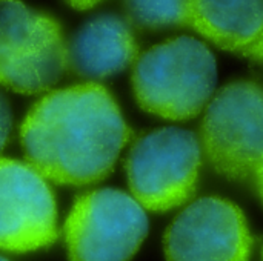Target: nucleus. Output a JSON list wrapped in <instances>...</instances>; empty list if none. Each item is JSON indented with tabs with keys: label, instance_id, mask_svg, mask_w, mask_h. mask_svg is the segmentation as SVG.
Here are the masks:
<instances>
[{
	"label": "nucleus",
	"instance_id": "f257e3e1",
	"mask_svg": "<svg viewBox=\"0 0 263 261\" xmlns=\"http://www.w3.org/2000/svg\"><path fill=\"white\" fill-rule=\"evenodd\" d=\"M129 135L114 97L94 82L46 94L20 126L29 165L46 180L69 186L109 175Z\"/></svg>",
	"mask_w": 263,
	"mask_h": 261
},
{
	"label": "nucleus",
	"instance_id": "f03ea898",
	"mask_svg": "<svg viewBox=\"0 0 263 261\" xmlns=\"http://www.w3.org/2000/svg\"><path fill=\"white\" fill-rule=\"evenodd\" d=\"M216 78L217 66L210 48L194 37L180 35L142 52L131 80L143 111L168 120H190L210 103Z\"/></svg>",
	"mask_w": 263,
	"mask_h": 261
},
{
	"label": "nucleus",
	"instance_id": "7ed1b4c3",
	"mask_svg": "<svg viewBox=\"0 0 263 261\" xmlns=\"http://www.w3.org/2000/svg\"><path fill=\"white\" fill-rule=\"evenodd\" d=\"M200 146L211 168L230 180L251 178L263 162V88L237 80L205 108Z\"/></svg>",
	"mask_w": 263,
	"mask_h": 261
},
{
	"label": "nucleus",
	"instance_id": "20e7f679",
	"mask_svg": "<svg viewBox=\"0 0 263 261\" xmlns=\"http://www.w3.org/2000/svg\"><path fill=\"white\" fill-rule=\"evenodd\" d=\"M66 69L59 22L18 0H0V85L18 94L51 89Z\"/></svg>",
	"mask_w": 263,
	"mask_h": 261
},
{
	"label": "nucleus",
	"instance_id": "39448f33",
	"mask_svg": "<svg viewBox=\"0 0 263 261\" xmlns=\"http://www.w3.org/2000/svg\"><path fill=\"white\" fill-rule=\"evenodd\" d=\"M202 155L199 137L188 129L160 128L143 134L125 160L133 197L154 212L182 206L196 191Z\"/></svg>",
	"mask_w": 263,
	"mask_h": 261
},
{
	"label": "nucleus",
	"instance_id": "423d86ee",
	"mask_svg": "<svg viewBox=\"0 0 263 261\" xmlns=\"http://www.w3.org/2000/svg\"><path fill=\"white\" fill-rule=\"evenodd\" d=\"M146 234L145 209L134 197L111 188L79 197L63 228L71 261H128Z\"/></svg>",
	"mask_w": 263,
	"mask_h": 261
},
{
	"label": "nucleus",
	"instance_id": "0eeeda50",
	"mask_svg": "<svg viewBox=\"0 0 263 261\" xmlns=\"http://www.w3.org/2000/svg\"><path fill=\"white\" fill-rule=\"evenodd\" d=\"M253 237L240 208L220 197L188 205L163 237L166 261H250Z\"/></svg>",
	"mask_w": 263,
	"mask_h": 261
},
{
	"label": "nucleus",
	"instance_id": "6e6552de",
	"mask_svg": "<svg viewBox=\"0 0 263 261\" xmlns=\"http://www.w3.org/2000/svg\"><path fill=\"white\" fill-rule=\"evenodd\" d=\"M57 238V208L46 178L29 163L0 157V249L31 252Z\"/></svg>",
	"mask_w": 263,
	"mask_h": 261
},
{
	"label": "nucleus",
	"instance_id": "1a4fd4ad",
	"mask_svg": "<svg viewBox=\"0 0 263 261\" xmlns=\"http://www.w3.org/2000/svg\"><path fill=\"white\" fill-rule=\"evenodd\" d=\"M139 57L129 22L117 14H99L85 22L66 42V69L86 80L122 72Z\"/></svg>",
	"mask_w": 263,
	"mask_h": 261
},
{
	"label": "nucleus",
	"instance_id": "9d476101",
	"mask_svg": "<svg viewBox=\"0 0 263 261\" xmlns=\"http://www.w3.org/2000/svg\"><path fill=\"white\" fill-rule=\"evenodd\" d=\"M188 28L240 54L263 31V0H193Z\"/></svg>",
	"mask_w": 263,
	"mask_h": 261
},
{
	"label": "nucleus",
	"instance_id": "9b49d317",
	"mask_svg": "<svg viewBox=\"0 0 263 261\" xmlns=\"http://www.w3.org/2000/svg\"><path fill=\"white\" fill-rule=\"evenodd\" d=\"M131 26L160 31L188 26L193 0H122Z\"/></svg>",
	"mask_w": 263,
	"mask_h": 261
},
{
	"label": "nucleus",
	"instance_id": "f8f14e48",
	"mask_svg": "<svg viewBox=\"0 0 263 261\" xmlns=\"http://www.w3.org/2000/svg\"><path fill=\"white\" fill-rule=\"evenodd\" d=\"M12 126V115L6 97L0 92V151L6 146Z\"/></svg>",
	"mask_w": 263,
	"mask_h": 261
},
{
	"label": "nucleus",
	"instance_id": "ddd939ff",
	"mask_svg": "<svg viewBox=\"0 0 263 261\" xmlns=\"http://www.w3.org/2000/svg\"><path fill=\"white\" fill-rule=\"evenodd\" d=\"M240 55L248 57V58H251V60H254V62H259V63H262L263 65V31L262 34H260L250 46H247V48L240 52Z\"/></svg>",
	"mask_w": 263,
	"mask_h": 261
},
{
	"label": "nucleus",
	"instance_id": "4468645a",
	"mask_svg": "<svg viewBox=\"0 0 263 261\" xmlns=\"http://www.w3.org/2000/svg\"><path fill=\"white\" fill-rule=\"evenodd\" d=\"M69 6L79 9V11H86L91 9L94 6H97L99 3H102L103 0H66Z\"/></svg>",
	"mask_w": 263,
	"mask_h": 261
},
{
	"label": "nucleus",
	"instance_id": "2eb2a0df",
	"mask_svg": "<svg viewBox=\"0 0 263 261\" xmlns=\"http://www.w3.org/2000/svg\"><path fill=\"white\" fill-rule=\"evenodd\" d=\"M253 178L256 182V189H257V194H259V197H260V200H262L263 203V162L262 165L256 169Z\"/></svg>",
	"mask_w": 263,
	"mask_h": 261
},
{
	"label": "nucleus",
	"instance_id": "dca6fc26",
	"mask_svg": "<svg viewBox=\"0 0 263 261\" xmlns=\"http://www.w3.org/2000/svg\"><path fill=\"white\" fill-rule=\"evenodd\" d=\"M0 261H9V260H6L5 257H2V255H0Z\"/></svg>",
	"mask_w": 263,
	"mask_h": 261
},
{
	"label": "nucleus",
	"instance_id": "f3484780",
	"mask_svg": "<svg viewBox=\"0 0 263 261\" xmlns=\"http://www.w3.org/2000/svg\"><path fill=\"white\" fill-rule=\"evenodd\" d=\"M262 261H263V249H262Z\"/></svg>",
	"mask_w": 263,
	"mask_h": 261
}]
</instances>
